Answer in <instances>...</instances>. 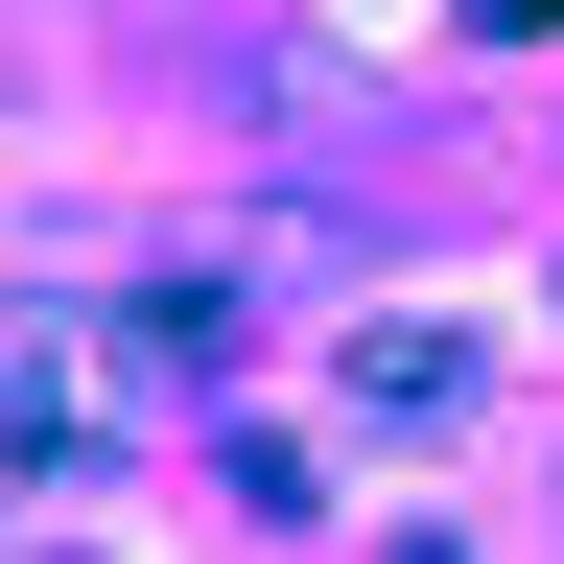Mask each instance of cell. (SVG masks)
<instances>
[{
    "label": "cell",
    "instance_id": "1",
    "mask_svg": "<svg viewBox=\"0 0 564 564\" xmlns=\"http://www.w3.org/2000/svg\"><path fill=\"white\" fill-rule=\"evenodd\" d=\"M95 423V329H0V470H47Z\"/></svg>",
    "mask_w": 564,
    "mask_h": 564
}]
</instances>
